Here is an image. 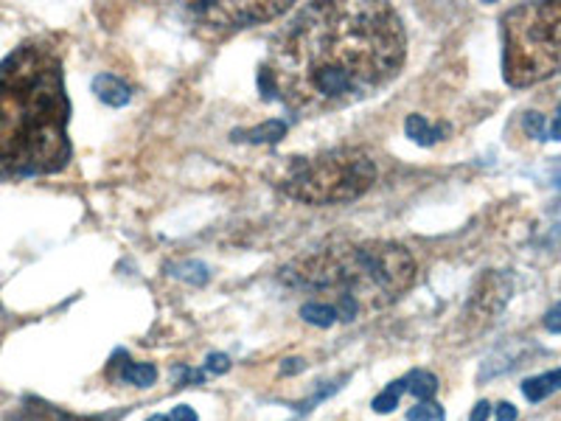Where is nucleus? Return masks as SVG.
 Masks as SVG:
<instances>
[{"label": "nucleus", "instance_id": "1a4fd4ad", "mask_svg": "<svg viewBox=\"0 0 561 421\" xmlns=\"http://www.w3.org/2000/svg\"><path fill=\"white\" fill-rule=\"evenodd\" d=\"M93 90H96V96L104 104H110V107H124L133 99V88L124 79L115 77V73H99L93 79Z\"/></svg>", "mask_w": 561, "mask_h": 421}, {"label": "nucleus", "instance_id": "a878e982", "mask_svg": "<svg viewBox=\"0 0 561 421\" xmlns=\"http://www.w3.org/2000/svg\"><path fill=\"white\" fill-rule=\"evenodd\" d=\"M147 421H172V419H169V416H149V419Z\"/></svg>", "mask_w": 561, "mask_h": 421}, {"label": "nucleus", "instance_id": "9b49d317", "mask_svg": "<svg viewBox=\"0 0 561 421\" xmlns=\"http://www.w3.org/2000/svg\"><path fill=\"white\" fill-rule=\"evenodd\" d=\"M556 390H561V368L548 371V374H539V377H530L523 383V394L528 402H542V399L553 396Z\"/></svg>", "mask_w": 561, "mask_h": 421}, {"label": "nucleus", "instance_id": "393cba45", "mask_svg": "<svg viewBox=\"0 0 561 421\" xmlns=\"http://www.w3.org/2000/svg\"><path fill=\"white\" fill-rule=\"evenodd\" d=\"M284 374H295V371H304V363L300 360H287V365H284Z\"/></svg>", "mask_w": 561, "mask_h": 421}, {"label": "nucleus", "instance_id": "5701e85b", "mask_svg": "<svg viewBox=\"0 0 561 421\" xmlns=\"http://www.w3.org/2000/svg\"><path fill=\"white\" fill-rule=\"evenodd\" d=\"M548 138L561 140V104H559V107H556V113H553V122H550Z\"/></svg>", "mask_w": 561, "mask_h": 421}, {"label": "nucleus", "instance_id": "2eb2a0df", "mask_svg": "<svg viewBox=\"0 0 561 421\" xmlns=\"http://www.w3.org/2000/svg\"><path fill=\"white\" fill-rule=\"evenodd\" d=\"M402 394H404V383L402 379H396V383H390L382 394L374 396L370 408L377 410V413H393L396 405H399V399H402Z\"/></svg>", "mask_w": 561, "mask_h": 421}, {"label": "nucleus", "instance_id": "9d476101", "mask_svg": "<svg viewBox=\"0 0 561 421\" xmlns=\"http://www.w3.org/2000/svg\"><path fill=\"white\" fill-rule=\"evenodd\" d=\"M20 419L23 421H102V419H90V416L65 413V410L54 408V405L43 402V399H26V405L20 408Z\"/></svg>", "mask_w": 561, "mask_h": 421}, {"label": "nucleus", "instance_id": "412c9836", "mask_svg": "<svg viewBox=\"0 0 561 421\" xmlns=\"http://www.w3.org/2000/svg\"><path fill=\"white\" fill-rule=\"evenodd\" d=\"M169 419H172V421H199L197 413H194V410L188 408V405H178V408H174L172 413H169Z\"/></svg>", "mask_w": 561, "mask_h": 421}, {"label": "nucleus", "instance_id": "f257e3e1", "mask_svg": "<svg viewBox=\"0 0 561 421\" xmlns=\"http://www.w3.org/2000/svg\"><path fill=\"white\" fill-rule=\"evenodd\" d=\"M408 57V32L388 3H309L273 39L259 84L298 115L351 107L390 84Z\"/></svg>", "mask_w": 561, "mask_h": 421}, {"label": "nucleus", "instance_id": "aec40b11", "mask_svg": "<svg viewBox=\"0 0 561 421\" xmlns=\"http://www.w3.org/2000/svg\"><path fill=\"white\" fill-rule=\"evenodd\" d=\"M545 329L553 334H561V300L556 304L553 309H550L548 315H545Z\"/></svg>", "mask_w": 561, "mask_h": 421}, {"label": "nucleus", "instance_id": "f8f14e48", "mask_svg": "<svg viewBox=\"0 0 561 421\" xmlns=\"http://www.w3.org/2000/svg\"><path fill=\"white\" fill-rule=\"evenodd\" d=\"M404 133H408V138H413L419 147H433V144H438V140L447 135V127H433L424 115L415 113V115H408Z\"/></svg>", "mask_w": 561, "mask_h": 421}, {"label": "nucleus", "instance_id": "39448f33", "mask_svg": "<svg viewBox=\"0 0 561 421\" xmlns=\"http://www.w3.org/2000/svg\"><path fill=\"white\" fill-rule=\"evenodd\" d=\"M377 163L359 149H332L295 160L280 180V192L307 205H345L370 192Z\"/></svg>", "mask_w": 561, "mask_h": 421}, {"label": "nucleus", "instance_id": "4468645a", "mask_svg": "<svg viewBox=\"0 0 561 421\" xmlns=\"http://www.w3.org/2000/svg\"><path fill=\"white\" fill-rule=\"evenodd\" d=\"M404 383V390H410V394L415 396V399H421V402H430L435 396V390H438V379L430 374V371H410L408 377H402Z\"/></svg>", "mask_w": 561, "mask_h": 421}, {"label": "nucleus", "instance_id": "6ab92c4d", "mask_svg": "<svg viewBox=\"0 0 561 421\" xmlns=\"http://www.w3.org/2000/svg\"><path fill=\"white\" fill-rule=\"evenodd\" d=\"M525 129H528V133L534 135V138H539V140L548 138V129H545V118L539 113L525 115Z\"/></svg>", "mask_w": 561, "mask_h": 421}, {"label": "nucleus", "instance_id": "423d86ee", "mask_svg": "<svg viewBox=\"0 0 561 421\" xmlns=\"http://www.w3.org/2000/svg\"><path fill=\"white\" fill-rule=\"evenodd\" d=\"M293 3H192L188 14L197 20V26L205 29L208 37L217 34L239 32V29L262 26L270 20H278L287 14Z\"/></svg>", "mask_w": 561, "mask_h": 421}, {"label": "nucleus", "instance_id": "4be33fe9", "mask_svg": "<svg viewBox=\"0 0 561 421\" xmlns=\"http://www.w3.org/2000/svg\"><path fill=\"white\" fill-rule=\"evenodd\" d=\"M497 421H517V408L508 402L497 405Z\"/></svg>", "mask_w": 561, "mask_h": 421}, {"label": "nucleus", "instance_id": "20e7f679", "mask_svg": "<svg viewBox=\"0 0 561 421\" xmlns=\"http://www.w3.org/2000/svg\"><path fill=\"white\" fill-rule=\"evenodd\" d=\"M503 73L514 88L561 73V3H525L505 14Z\"/></svg>", "mask_w": 561, "mask_h": 421}, {"label": "nucleus", "instance_id": "dca6fc26", "mask_svg": "<svg viewBox=\"0 0 561 421\" xmlns=\"http://www.w3.org/2000/svg\"><path fill=\"white\" fill-rule=\"evenodd\" d=\"M172 275H178V278H185L192 281V284H205L208 281V268L199 262H183V264H172Z\"/></svg>", "mask_w": 561, "mask_h": 421}, {"label": "nucleus", "instance_id": "a211bd4d", "mask_svg": "<svg viewBox=\"0 0 561 421\" xmlns=\"http://www.w3.org/2000/svg\"><path fill=\"white\" fill-rule=\"evenodd\" d=\"M205 371H208V374H225V371H230V357L228 354L214 351V354H208V360H205Z\"/></svg>", "mask_w": 561, "mask_h": 421}, {"label": "nucleus", "instance_id": "6e6552de", "mask_svg": "<svg viewBox=\"0 0 561 421\" xmlns=\"http://www.w3.org/2000/svg\"><path fill=\"white\" fill-rule=\"evenodd\" d=\"M110 377L135 388H152L158 383V368L152 363H133L127 351H115L110 360Z\"/></svg>", "mask_w": 561, "mask_h": 421}, {"label": "nucleus", "instance_id": "b1692460", "mask_svg": "<svg viewBox=\"0 0 561 421\" xmlns=\"http://www.w3.org/2000/svg\"><path fill=\"white\" fill-rule=\"evenodd\" d=\"M489 413H491V405L489 402H478V405H474L472 416H469V421H485V419H489Z\"/></svg>", "mask_w": 561, "mask_h": 421}, {"label": "nucleus", "instance_id": "0eeeda50", "mask_svg": "<svg viewBox=\"0 0 561 421\" xmlns=\"http://www.w3.org/2000/svg\"><path fill=\"white\" fill-rule=\"evenodd\" d=\"M511 293H514V278L508 273L489 270L478 281V287H474L472 298H469L466 318L478 320V323H491L505 309V304L511 300Z\"/></svg>", "mask_w": 561, "mask_h": 421}, {"label": "nucleus", "instance_id": "f03ea898", "mask_svg": "<svg viewBox=\"0 0 561 421\" xmlns=\"http://www.w3.org/2000/svg\"><path fill=\"white\" fill-rule=\"evenodd\" d=\"M62 59L26 43L0 62V180L54 174L70 160Z\"/></svg>", "mask_w": 561, "mask_h": 421}, {"label": "nucleus", "instance_id": "ddd939ff", "mask_svg": "<svg viewBox=\"0 0 561 421\" xmlns=\"http://www.w3.org/2000/svg\"><path fill=\"white\" fill-rule=\"evenodd\" d=\"M287 135V122H264L262 127H253V129H239L233 133L237 140H248V144H275Z\"/></svg>", "mask_w": 561, "mask_h": 421}, {"label": "nucleus", "instance_id": "f3484780", "mask_svg": "<svg viewBox=\"0 0 561 421\" xmlns=\"http://www.w3.org/2000/svg\"><path fill=\"white\" fill-rule=\"evenodd\" d=\"M447 413L440 408L438 402H419L415 408H410L408 421H444Z\"/></svg>", "mask_w": 561, "mask_h": 421}, {"label": "nucleus", "instance_id": "7ed1b4c3", "mask_svg": "<svg viewBox=\"0 0 561 421\" xmlns=\"http://www.w3.org/2000/svg\"><path fill=\"white\" fill-rule=\"evenodd\" d=\"M280 281L289 287L323 295V304L351 323L368 309H382L410 293L415 284V259L396 242H365L309 253L289 268Z\"/></svg>", "mask_w": 561, "mask_h": 421}]
</instances>
